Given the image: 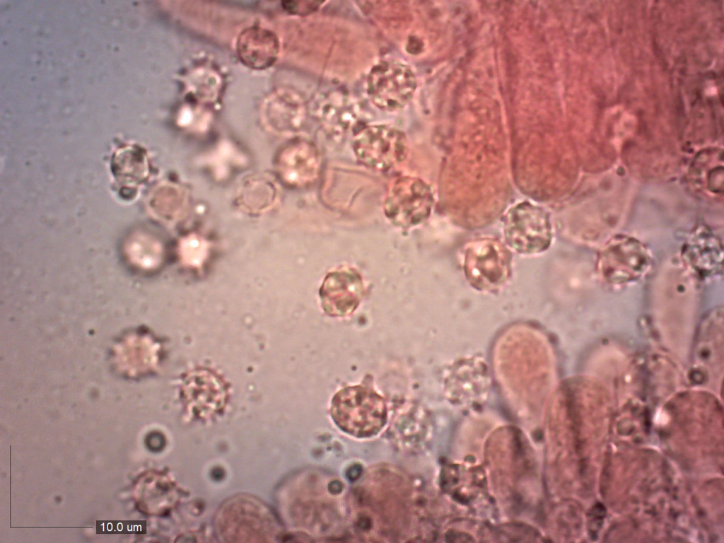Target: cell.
<instances>
[{"mask_svg":"<svg viewBox=\"0 0 724 543\" xmlns=\"http://www.w3.org/2000/svg\"><path fill=\"white\" fill-rule=\"evenodd\" d=\"M489 448L492 476L503 494L518 504L527 481L535 480V465L526 440L514 430L501 431Z\"/></svg>","mask_w":724,"mask_h":543,"instance_id":"obj_1","label":"cell"},{"mask_svg":"<svg viewBox=\"0 0 724 543\" xmlns=\"http://www.w3.org/2000/svg\"><path fill=\"white\" fill-rule=\"evenodd\" d=\"M330 414L339 428L357 438L378 434L387 419L383 398L372 388L363 385L339 390L332 399Z\"/></svg>","mask_w":724,"mask_h":543,"instance_id":"obj_2","label":"cell"},{"mask_svg":"<svg viewBox=\"0 0 724 543\" xmlns=\"http://www.w3.org/2000/svg\"><path fill=\"white\" fill-rule=\"evenodd\" d=\"M503 235L506 245L522 255H537L550 246L553 233L548 211L542 206L522 201L505 215Z\"/></svg>","mask_w":724,"mask_h":543,"instance_id":"obj_3","label":"cell"},{"mask_svg":"<svg viewBox=\"0 0 724 543\" xmlns=\"http://www.w3.org/2000/svg\"><path fill=\"white\" fill-rule=\"evenodd\" d=\"M464 272L475 288L494 291L503 286L512 272V255L498 238H479L467 244L464 252Z\"/></svg>","mask_w":724,"mask_h":543,"instance_id":"obj_4","label":"cell"},{"mask_svg":"<svg viewBox=\"0 0 724 543\" xmlns=\"http://www.w3.org/2000/svg\"><path fill=\"white\" fill-rule=\"evenodd\" d=\"M416 88L413 70L398 60H382L368 74V96L376 107L385 112L403 109L413 98Z\"/></svg>","mask_w":724,"mask_h":543,"instance_id":"obj_5","label":"cell"},{"mask_svg":"<svg viewBox=\"0 0 724 543\" xmlns=\"http://www.w3.org/2000/svg\"><path fill=\"white\" fill-rule=\"evenodd\" d=\"M433 204V191L425 181L404 176L391 184L384 202V213L395 226L407 229L426 221Z\"/></svg>","mask_w":724,"mask_h":543,"instance_id":"obj_6","label":"cell"},{"mask_svg":"<svg viewBox=\"0 0 724 543\" xmlns=\"http://www.w3.org/2000/svg\"><path fill=\"white\" fill-rule=\"evenodd\" d=\"M352 149L363 165L388 170L402 163L408 153V141L401 130L385 124L366 127L356 132Z\"/></svg>","mask_w":724,"mask_h":543,"instance_id":"obj_7","label":"cell"},{"mask_svg":"<svg viewBox=\"0 0 724 543\" xmlns=\"http://www.w3.org/2000/svg\"><path fill=\"white\" fill-rule=\"evenodd\" d=\"M361 276L351 268H341L325 277L320 290L323 309L331 316H344L358 306L363 293Z\"/></svg>","mask_w":724,"mask_h":543,"instance_id":"obj_8","label":"cell"},{"mask_svg":"<svg viewBox=\"0 0 724 543\" xmlns=\"http://www.w3.org/2000/svg\"><path fill=\"white\" fill-rule=\"evenodd\" d=\"M320 156L315 145L305 139H296L280 151L277 165L282 179L294 187L313 182L320 170Z\"/></svg>","mask_w":724,"mask_h":543,"instance_id":"obj_9","label":"cell"},{"mask_svg":"<svg viewBox=\"0 0 724 543\" xmlns=\"http://www.w3.org/2000/svg\"><path fill=\"white\" fill-rule=\"evenodd\" d=\"M262 115L266 125L271 131L282 134L294 133L304 124L307 107L298 92L281 88L267 98L263 104Z\"/></svg>","mask_w":724,"mask_h":543,"instance_id":"obj_10","label":"cell"},{"mask_svg":"<svg viewBox=\"0 0 724 543\" xmlns=\"http://www.w3.org/2000/svg\"><path fill=\"white\" fill-rule=\"evenodd\" d=\"M315 107V115L322 127L336 137L346 135L360 121L358 106L342 91L333 90L322 95Z\"/></svg>","mask_w":724,"mask_h":543,"instance_id":"obj_11","label":"cell"},{"mask_svg":"<svg viewBox=\"0 0 724 543\" xmlns=\"http://www.w3.org/2000/svg\"><path fill=\"white\" fill-rule=\"evenodd\" d=\"M280 43L272 30L251 26L243 30L236 40V52L241 63L255 70H264L276 61Z\"/></svg>","mask_w":724,"mask_h":543,"instance_id":"obj_12","label":"cell"},{"mask_svg":"<svg viewBox=\"0 0 724 543\" xmlns=\"http://www.w3.org/2000/svg\"><path fill=\"white\" fill-rule=\"evenodd\" d=\"M209 245L200 236L194 234L184 238L180 244V250L183 259L192 265H199L205 259Z\"/></svg>","mask_w":724,"mask_h":543,"instance_id":"obj_13","label":"cell"}]
</instances>
